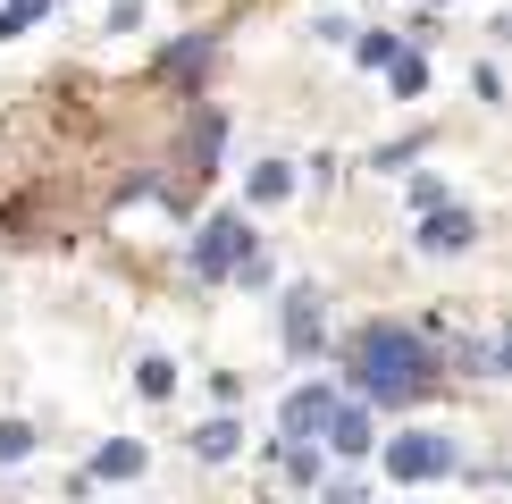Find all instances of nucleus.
<instances>
[{"label": "nucleus", "mask_w": 512, "mask_h": 504, "mask_svg": "<svg viewBox=\"0 0 512 504\" xmlns=\"http://www.w3.org/2000/svg\"><path fill=\"white\" fill-rule=\"evenodd\" d=\"M429 345H420L412 328H395V320H370L353 336V387L361 395H378V404H412V395H429Z\"/></svg>", "instance_id": "obj_1"}, {"label": "nucleus", "mask_w": 512, "mask_h": 504, "mask_svg": "<svg viewBox=\"0 0 512 504\" xmlns=\"http://www.w3.org/2000/svg\"><path fill=\"white\" fill-rule=\"evenodd\" d=\"M387 471L403 479V488L445 479V471H454V437H437V429H403V437H387Z\"/></svg>", "instance_id": "obj_2"}, {"label": "nucleus", "mask_w": 512, "mask_h": 504, "mask_svg": "<svg viewBox=\"0 0 512 504\" xmlns=\"http://www.w3.org/2000/svg\"><path fill=\"white\" fill-rule=\"evenodd\" d=\"M194 269L202 278H236V269H252V227L244 219H210L194 236Z\"/></svg>", "instance_id": "obj_3"}, {"label": "nucleus", "mask_w": 512, "mask_h": 504, "mask_svg": "<svg viewBox=\"0 0 512 504\" xmlns=\"http://www.w3.org/2000/svg\"><path fill=\"white\" fill-rule=\"evenodd\" d=\"M471 236H479V227H471V210H462V202H429V227H420V244H429V252H462Z\"/></svg>", "instance_id": "obj_4"}, {"label": "nucleus", "mask_w": 512, "mask_h": 504, "mask_svg": "<svg viewBox=\"0 0 512 504\" xmlns=\"http://www.w3.org/2000/svg\"><path fill=\"white\" fill-rule=\"evenodd\" d=\"M328 412H336L328 387H294L286 395V437H319V429H328Z\"/></svg>", "instance_id": "obj_5"}, {"label": "nucleus", "mask_w": 512, "mask_h": 504, "mask_svg": "<svg viewBox=\"0 0 512 504\" xmlns=\"http://www.w3.org/2000/svg\"><path fill=\"white\" fill-rule=\"evenodd\" d=\"M319 437H328L336 454H370V446H378V437H370V412H353V404H336V412H328V429H319Z\"/></svg>", "instance_id": "obj_6"}, {"label": "nucleus", "mask_w": 512, "mask_h": 504, "mask_svg": "<svg viewBox=\"0 0 512 504\" xmlns=\"http://www.w3.org/2000/svg\"><path fill=\"white\" fill-rule=\"evenodd\" d=\"M286 345L294 353H311L319 345V294L303 286V294H286Z\"/></svg>", "instance_id": "obj_7"}, {"label": "nucleus", "mask_w": 512, "mask_h": 504, "mask_svg": "<svg viewBox=\"0 0 512 504\" xmlns=\"http://www.w3.org/2000/svg\"><path fill=\"white\" fill-rule=\"evenodd\" d=\"M135 471H143V446H126V437L93 454V479H135Z\"/></svg>", "instance_id": "obj_8"}, {"label": "nucleus", "mask_w": 512, "mask_h": 504, "mask_svg": "<svg viewBox=\"0 0 512 504\" xmlns=\"http://www.w3.org/2000/svg\"><path fill=\"white\" fill-rule=\"evenodd\" d=\"M286 194H294V168H286V160L252 168V202H286Z\"/></svg>", "instance_id": "obj_9"}, {"label": "nucleus", "mask_w": 512, "mask_h": 504, "mask_svg": "<svg viewBox=\"0 0 512 504\" xmlns=\"http://www.w3.org/2000/svg\"><path fill=\"white\" fill-rule=\"evenodd\" d=\"M236 446H244V429H236V420H210V429L194 437V454H210V462H227Z\"/></svg>", "instance_id": "obj_10"}, {"label": "nucleus", "mask_w": 512, "mask_h": 504, "mask_svg": "<svg viewBox=\"0 0 512 504\" xmlns=\"http://www.w3.org/2000/svg\"><path fill=\"white\" fill-rule=\"evenodd\" d=\"M42 9H51V0H9V9H0V42H9V34H26Z\"/></svg>", "instance_id": "obj_11"}, {"label": "nucleus", "mask_w": 512, "mask_h": 504, "mask_svg": "<svg viewBox=\"0 0 512 504\" xmlns=\"http://www.w3.org/2000/svg\"><path fill=\"white\" fill-rule=\"evenodd\" d=\"M34 454V429L26 420H0V462H26Z\"/></svg>", "instance_id": "obj_12"}, {"label": "nucleus", "mask_w": 512, "mask_h": 504, "mask_svg": "<svg viewBox=\"0 0 512 504\" xmlns=\"http://www.w3.org/2000/svg\"><path fill=\"white\" fill-rule=\"evenodd\" d=\"M387 76H395V93H420V84H429V68H420L412 51H395V59H387Z\"/></svg>", "instance_id": "obj_13"}, {"label": "nucleus", "mask_w": 512, "mask_h": 504, "mask_svg": "<svg viewBox=\"0 0 512 504\" xmlns=\"http://www.w3.org/2000/svg\"><path fill=\"white\" fill-rule=\"evenodd\" d=\"M135 387H143V395H168V387H177V370H168V362H160V353H152V362H143V370H135Z\"/></svg>", "instance_id": "obj_14"}, {"label": "nucleus", "mask_w": 512, "mask_h": 504, "mask_svg": "<svg viewBox=\"0 0 512 504\" xmlns=\"http://www.w3.org/2000/svg\"><path fill=\"white\" fill-rule=\"evenodd\" d=\"M219 160V118H194V168Z\"/></svg>", "instance_id": "obj_15"}, {"label": "nucleus", "mask_w": 512, "mask_h": 504, "mask_svg": "<svg viewBox=\"0 0 512 504\" xmlns=\"http://www.w3.org/2000/svg\"><path fill=\"white\" fill-rule=\"evenodd\" d=\"M395 59V34H361V68H387Z\"/></svg>", "instance_id": "obj_16"}, {"label": "nucleus", "mask_w": 512, "mask_h": 504, "mask_svg": "<svg viewBox=\"0 0 512 504\" xmlns=\"http://www.w3.org/2000/svg\"><path fill=\"white\" fill-rule=\"evenodd\" d=\"M135 17H143V0H118V9H110V26H135Z\"/></svg>", "instance_id": "obj_17"}]
</instances>
